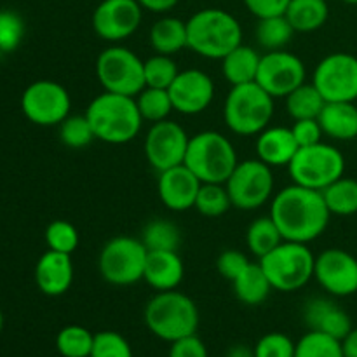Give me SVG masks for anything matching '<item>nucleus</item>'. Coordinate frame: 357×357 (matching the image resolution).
Segmentation results:
<instances>
[{"label":"nucleus","instance_id":"nucleus-25","mask_svg":"<svg viewBox=\"0 0 357 357\" xmlns=\"http://www.w3.org/2000/svg\"><path fill=\"white\" fill-rule=\"evenodd\" d=\"M261 56L250 45H237L222 59L223 77L229 80L230 86L257 82L258 68H260Z\"/></svg>","mask_w":357,"mask_h":357},{"label":"nucleus","instance_id":"nucleus-42","mask_svg":"<svg viewBox=\"0 0 357 357\" xmlns=\"http://www.w3.org/2000/svg\"><path fill=\"white\" fill-rule=\"evenodd\" d=\"M89 357H132V349L117 331H100L94 335Z\"/></svg>","mask_w":357,"mask_h":357},{"label":"nucleus","instance_id":"nucleus-53","mask_svg":"<svg viewBox=\"0 0 357 357\" xmlns=\"http://www.w3.org/2000/svg\"><path fill=\"white\" fill-rule=\"evenodd\" d=\"M2 54H3V52H2V51H0V59H2Z\"/></svg>","mask_w":357,"mask_h":357},{"label":"nucleus","instance_id":"nucleus-43","mask_svg":"<svg viewBox=\"0 0 357 357\" xmlns=\"http://www.w3.org/2000/svg\"><path fill=\"white\" fill-rule=\"evenodd\" d=\"M296 344L284 333H267L257 342L253 357H295Z\"/></svg>","mask_w":357,"mask_h":357},{"label":"nucleus","instance_id":"nucleus-3","mask_svg":"<svg viewBox=\"0 0 357 357\" xmlns=\"http://www.w3.org/2000/svg\"><path fill=\"white\" fill-rule=\"evenodd\" d=\"M188 47L208 59H223L243 44V28L229 10L202 9L187 21Z\"/></svg>","mask_w":357,"mask_h":357},{"label":"nucleus","instance_id":"nucleus-26","mask_svg":"<svg viewBox=\"0 0 357 357\" xmlns=\"http://www.w3.org/2000/svg\"><path fill=\"white\" fill-rule=\"evenodd\" d=\"M150 44L157 54L173 56L188 47L187 21L166 16L157 20L150 30Z\"/></svg>","mask_w":357,"mask_h":357},{"label":"nucleus","instance_id":"nucleus-6","mask_svg":"<svg viewBox=\"0 0 357 357\" xmlns=\"http://www.w3.org/2000/svg\"><path fill=\"white\" fill-rule=\"evenodd\" d=\"M237 162V152L227 136L202 131L188 142L183 164L202 183H225Z\"/></svg>","mask_w":357,"mask_h":357},{"label":"nucleus","instance_id":"nucleus-22","mask_svg":"<svg viewBox=\"0 0 357 357\" xmlns=\"http://www.w3.org/2000/svg\"><path fill=\"white\" fill-rule=\"evenodd\" d=\"M305 321L310 330L344 340L352 330L351 316L328 298H314L305 307Z\"/></svg>","mask_w":357,"mask_h":357},{"label":"nucleus","instance_id":"nucleus-10","mask_svg":"<svg viewBox=\"0 0 357 357\" xmlns=\"http://www.w3.org/2000/svg\"><path fill=\"white\" fill-rule=\"evenodd\" d=\"M149 250L142 239L114 237L103 246L98 260L101 278L114 286H131L143 279Z\"/></svg>","mask_w":357,"mask_h":357},{"label":"nucleus","instance_id":"nucleus-39","mask_svg":"<svg viewBox=\"0 0 357 357\" xmlns=\"http://www.w3.org/2000/svg\"><path fill=\"white\" fill-rule=\"evenodd\" d=\"M180 70L171 56L155 54L145 61V84L146 87L169 89Z\"/></svg>","mask_w":357,"mask_h":357},{"label":"nucleus","instance_id":"nucleus-31","mask_svg":"<svg viewBox=\"0 0 357 357\" xmlns=\"http://www.w3.org/2000/svg\"><path fill=\"white\" fill-rule=\"evenodd\" d=\"M282 241L284 239H282L281 232H279L278 225H275L274 220L271 218V215L257 218L250 227H248L246 244L248 248H250L251 253L257 258H264L265 255L274 251Z\"/></svg>","mask_w":357,"mask_h":357},{"label":"nucleus","instance_id":"nucleus-33","mask_svg":"<svg viewBox=\"0 0 357 357\" xmlns=\"http://www.w3.org/2000/svg\"><path fill=\"white\" fill-rule=\"evenodd\" d=\"M142 243L149 251H178L181 244L180 229L167 220H152L143 229Z\"/></svg>","mask_w":357,"mask_h":357},{"label":"nucleus","instance_id":"nucleus-41","mask_svg":"<svg viewBox=\"0 0 357 357\" xmlns=\"http://www.w3.org/2000/svg\"><path fill=\"white\" fill-rule=\"evenodd\" d=\"M24 37V21L17 13L0 10V51L13 52L20 47Z\"/></svg>","mask_w":357,"mask_h":357},{"label":"nucleus","instance_id":"nucleus-20","mask_svg":"<svg viewBox=\"0 0 357 357\" xmlns=\"http://www.w3.org/2000/svg\"><path fill=\"white\" fill-rule=\"evenodd\" d=\"M37 288L47 296H61L72 288L73 264L70 255L45 251L35 265Z\"/></svg>","mask_w":357,"mask_h":357},{"label":"nucleus","instance_id":"nucleus-23","mask_svg":"<svg viewBox=\"0 0 357 357\" xmlns=\"http://www.w3.org/2000/svg\"><path fill=\"white\" fill-rule=\"evenodd\" d=\"M298 149L291 128H267L257 138L258 159L271 167L289 166Z\"/></svg>","mask_w":357,"mask_h":357},{"label":"nucleus","instance_id":"nucleus-12","mask_svg":"<svg viewBox=\"0 0 357 357\" xmlns=\"http://www.w3.org/2000/svg\"><path fill=\"white\" fill-rule=\"evenodd\" d=\"M72 100L61 84L54 80H37L24 89L21 110L37 126H59L70 115Z\"/></svg>","mask_w":357,"mask_h":357},{"label":"nucleus","instance_id":"nucleus-15","mask_svg":"<svg viewBox=\"0 0 357 357\" xmlns=\"http://www.w3.org/2000/svg\"><path fill=\"white\" fill-rule=\"evenodd\" d=\"M305 65L293 52L267 51L261 56L257 82L272 98H286L291 91L305 82Z\"/></svg>","mask_w":357,"mask_h":357},{"label":"nucleus","instance_id":"nucleus-13","mask_svg":"<svg viewBox=\"0 0 357 357\" xmlns=\"http://www.w3.org/2000/svg\"><path fill=\"white\" fill-rule=\"evenodd\" d=\"M312 84L326 101L357 100V58L349 52H333L314 70Z\"/></svg>","mask_w":357,"mask_h":357},{"label":"nucleus","instance_id":"nucleus-7","mask_svg":"<svg viewBox=\"0 0 357 357\" xmlns=\"http://www.w3.org/2000/svg\"><path fill=\"white\" fill-rule=\"evenodd\" d=\"M272 288L282 293L302 289L314 278L316 257L303 243L282 241L274 251L260 258Z\"/></svg>","mask_w":357,"mask_h":357},{"label":"nucleus","instance_id":"nucleus-35","mask_svg":"<svg viewBox=\"0 0 357 357\" xmlns=\"http://www.w3.org/2000/svg\"><path fill=\"white\" fill-rule=\"evenodd\" d=\"M93 344L94 333L79 324L65 326L56 337V349L63 357H89Z\"/></svg>","mask_w":357,"mask_h":357},{"label":"nucleus","instance_id":"nucleus-51","mask_svg":"<svg viewBox=\"0 0 357 357\" xmlns=\"http://www.w3.org/2000/svg\"><path fill=\"white\" fill-rule=\"evenodd\" d=\"M2 330H3V314L2 310H0V333H2Z\"/></svg>","mask_w":357,"mask_h":357},{"label":"nucleus","instance_id":"nucleus-36","mask_svg":"<svg viewBox=\"0 0 357 357\" xmlns=\"http://www.w3.org/2000/svg\"><path fill=\"white\" fill-rule=\"evenodd\" d=\"M194 208L208 218H218L225 215L232 208V199L225 183H202Z\"/></svg>","mask_w":357,"mask_h":357},{"label":"nucleus","instance_id":"nucleus-9","mask_svg":"<svg viewBox=\"0 0 357 357\" xmlns=\"http://www.w3.org/2000/svg\"><path fill=\"white\" fill-rule=\"evenodd\" d=\"M96 77L108 93L136 98L146 87L145 61L122 45H110L100 52L96 59Z\"/></svg>","mask_w":357,"mask_h":357},{"label":"nucleus","instance_id":"nucleus-28","mask_svg":"<svg viewBox=\"0 0 357 357\" xmlns=\"http://www.w3.org/2000/svg\"><path fill=\"white\" fill-rule=\"evenodd\" d=\"M284 16L300 33H310L323 26L330 16L326 0H289Z\"/></svg>","mask_w":357,"mask_h":357},{"label":"nucleus","instance_id":"nucleus-19","mask_svg":"<svg viewBox=\"0 0 357 357\" xmlns=\"http://www.w3.org/2000/svg\"><path fill=\"white\" fill-rule=\"evenodd\" d=\"M201 185L202 181L185 164H180L159 173L157 192L167 209L180 213L194 208Z\"/></svg>","mask_w":357,"mask_h":357},{"label":"nucleus","instance_id":"nucleus-47","mask_svg":"<svg viewBox=\"0 0 357 357\" xmlns=\"http://www.w3.org/2000/svg\"><path fill=\"white\" fill-rule=\"evenodd\" d=\"M246 9L258 20L282 16L289 6V0H243Z\"/></svg>","mask_w":357,"mask_h":357},{"label":"nucleus","instance_id":"nucleus-2","mask_svg":"<svg viewBox=\"0 0 357 357\" xmlns=\"http://www.w3.org/2000/svg\"><path fill=\"white\" fill-rule=\"evenodd\" d=\"M96 139L110 145H124L132 142L142 131L143 117L135 96L105 91L94 98L86 110Z\"/></svg>","mask_w":357,"mask_h":357},{"label":"nucleus","instance_id":"nucleus-37","mask_svg":"<svg viewBox=\"0 0 357 357\" xmlns=\"http://www.w3.org/2000/svg\"><path fill=\"white\" fill-rule=\"evenodd\" d=\"M295 357H344V351L340 340L310 330L296 342Z\"/></svg>","mask_w":357,"mask_h":357},{"label":"nucleus","instance_id":"nucleus-45","mask_svg":"<svg viewBox=\"0 0 357 357\" xmlns=\"http://www.w3.org/2000/svg\"><path fill=\"white\" fill-rule=\"evenodd\" d=\"M293 136H295L298 146H310L316 143L323 142V129L317 119H302V121H295L291 128Z\"/></svg>","mask_w":357,"mask_h":357},{"label":"nucleus","instance_id":"nucleus-8","mask_svg":"<svg viewBox=\"0 0 357 357\" xmlns=\"http://www.w3.org/2000/svg\"><path fill=\"white\" fill-rule=\"evenodd\" d=\"M288 169L293 183L323 192L344 176L345 157L337 146L319 142L316 145L300 146Z\"/></svg>","mask_w":357,"mask_h":357},{"label":"nucleus","instance_id":"nucleus-11","mask_svg":"<svg viewBox=\"0 0 357 357\" xmlns=\"http://www.w3.org/2000/svg\"><path fill=\"white\" fill-rule=\"evenodd\" d=\"M232 206L243 211L261 208L274 194V174L272 167L260 159L237 162L236 169L225 181Z\"/></svg>","mask_w":357,"mask_h":357},{"label":"nucleus","instance_id":"nucleus-32","mask_svg":"<svg viewBox=\"0 0 357 357\" xmlns=\"http://www.w3.org/2000/svg\"><path fill=\"white\" fill-rule=\"evenodd\" d=\"M255 35H257L258 44L264 49H267V51H281L291 42L293 35H295V28L291 26L288 17L282 14V16L258 20Z\"/></svg>","mask_w":357,"mask_h":357},{"label":"nucleus","instance_id":"nucleus-52","mask_svg":"<svg viewBox=\"0 0 357 357\" xmlns=\"http://www.w3.org/2000/svg\"><path fill=\"white\" fill-rule=\"evenodd\" d=\"M345 3H351V6H357V0H342Z\"/></svg>","mask_w":357,"mask_h":357},{"label":"nucleus","instance_id":"nucleus-4","mask_svg":"<svg viewBox=\"0 0 357 357\" xmlns=\"http://www.w3.org/2000/svg\"><path fill=\"white\" fill-rule=\"evenodd\" d=\"M143 317L150 333L169 344L194 335L199 328L197 305L176 289L157 291L146 303Z\"/></svg>","mask_w":357,"mask_h":357},{"label":"nucleus","instance_id":"nucleus-27","mask_svg":"<svg viewBox=\"0 0 357 357\" xmlns=\"http://www.w3.org/2000/svg\"><path fill=\"white\" fill-rule=\"evenodd\" d=\"M234 293H236L237 300L243 302L244 305H260L265 300L268 298L272 288L271 281H268L267 274L261 268L260 261L258 264H253L250 261L246 268L237 275L232 281Z\"/></svg>","mask_w":357,"mask_h":357},{"label":"nucleus","instance_id":"nucleus-29","mask_svg":"<svg viewBox=\"0 0 357 357\" xmlns=\"http://www.w3.org/2000/svg\"><path fill=\"white\" fill-rule=\"evenodd\" d=\"M286 100V110H288L289 117L293 121H302V119H317L323 112L326 100L323 94L319 93L312 82H303L302 86L296 87L295 91L284 98Z\"/></svg>","mask_w":357,"mask_h":357},{"label":"nucleus","instance_id":"nucleus-49","mask_svg":"<svg viewBox=\"0 0 357 357\" xmlns=\"http://www.w3.org/2000/svg\"><path fill=\"white\" fill-rule=\"evenodd\" d=\"M344 357H357V328H352L347 337L342 340Z\"/></svg>","mask_w":357,"mask_h":357},{"label":"nucleus","instance_id":"nucleus-38","mask_svg":"<svg viewBox=\"0 0 357 357\" xmlns=\"http://www.w3.org/2000/svg\"><path fill=\"white\" fill-rule=\"evenodd\" d=\"M59 139L68 149H84L93 139H96V136H94V131L91 128V122L87 121L86 114L68 115L59 124Z\"/></svg>","mask_w":357,"mask_h":357},{"label":"nucleus","instance_id":"nucleus-24","mask_svg":"<svg viewBox=\"0 0 357 357\" xmlns=\"http://www.w3.org/2000/svg\"><path fill=\"white\" fill-rule=\"evenodd\" d=\"M317 121L330 138L338 142L357 138V107L352 101H326Z\"/></svg>","mask_w":357,"mask_h":357},{"label":"nucleus","instance_id":"nucleus-17","mask_svg":"<svg viewBox=\"0 0 357 357\" xmlns=\"http://www.w3.org/2000/svg\"><path fill=\"white\" fill-rule=\"evenodd\" d=\"M314 278L333 296L357 293V258L340 248H331L316 257Z\"/></svg>","mask_w":357,"mask_h":357},{"label":"nucleus","instance_id":"nucleus-18","mask_svg":"<svg viewBox=\"0 0 357 357\" xmlns=\"http://www.w3.org/2000/svg\"><path fill=\"white\" fill-rule=\"evenodd\" d=\"M167 91L174 110L183 115H197L213 103L215 82L202 70H183Z\"/></svg>","mask_w":357,"mask_h":357},{"label":"nucleus","instance_id":"nucleus-30","mask_svg":"<svg viewBox=\"0 0 357 357\" xmlns=\"http://www.w3.org/2000/svg\"><path fill=\"white\" fill-rule=\"evenodd\" d=\"M324 202L331 215L351 216L357 213V180L342 176L323 190Z\"/></svg>","mask_w":357,"mask_h":357},{"label":"nucleus","instance_id":"nucleus-44","mask_svg":"<svg viewBox=\"0 0 357 357\" xmlns=\"http://www.w3.org/2000/svg\"><path fill=\"white\" fill-rule=\"evenodd\" d=\"M250 265V260L244 253L237 250H227L216 260V268H218L220 274L227 279V281L232 282L244 268Z\"/></svg>","mask_w":357,"mask_h":357},{"label":"nucleus","instance_id":"nucleus-46","mask_svg":"<svg viewBox=\"0 0 357 357\" xmlns=\"http://www.w3.org/2000/svg\"><path fill=\"white\" fill-rule=\"evenodd\" d=\"M169 357H209V354L204 342L194 333L173 342L169 349Z\"/></svg>","mask_w":357,"mask_h":357},{"label":"nucleus","instance_id":"nucleus-34","mask_svg":"<svg viewBox=\"0 0 357 357\" xmlns=\"http://www.w3.org/2000/svg\"><path fill=\"white\" fill-rule=\"evenodd\" d=\"M136 103H138V110L143 121H149L152 124L166 121L171 112L174 110L169 91L159 89V87H145L136 96Z\"/></svg>","mask_w":357,"mask_h":357},{"label":"nucleus","instance_id":"nucleus-16","mask_svg":"<svg viewBox=\"0 0 357 357\" xmlns=\"http://www.w3.org/2000/svg\"><path fill=\"white\" fill-rule=\"evenodd\" d=\"M143 20L138 0H103L93 13V28L107 42H121L131 37Z\"/></svg>","mask_w":357,"mask_h":357},{"label":"nucleus","instance_id":"nucleus-40","mask_svg":"<svg viewBox=\"0 0 357 357\" xmlns=\"http://www.w3.org/2000/svg\"><path fill=\"white\" fill-rule=\"evenodd\" d=\"M45 243L49 250L72 255L79 248L80 237L72 223L66 220H54L45 229Z\"/></svg>","mask_w":357,"mask_h":357},{"label":"nucleus","instance_id":"nucleus-14","mask_svg":"<svg viewBox=\"0 0 357 357\" xmlns=\"http://www.w3.org/2000/svg\"><path fill=\"white\" fill-rule=\"evenodd\" d=\"M188 142L190 138L187 131L178 122L169 119L155 122L146 132L145 145H143L146 160L159 173L180 166L185 162Z\"/></svg>","mask_w":357,"mask_h":357},{"label":"nucleus","instance_id":"nucleus-50","mask_svg":"<svg viewBox=\"0 0 357 357\" xmlns=\"http://www.w3.org/2000/svg\"><path fill=\"white\" fill-rule=\"evenodd\" d=\"M229 357H253L250 354V351L244 347H234L232 351H230Z\"/></svg>","mask_w":357,"mask_h":357},{"label":"nucleus","instance_id":"nucleus-5","mask_svg":"<svg viewBox=\"0 0 357 357\" xmlns=\"http://www.w3.org/2000/svg\"><path fill=\"white\" fill-rule=\"evenodd\" d=\"M274 115V98L258 82L232 86L227 94L223 119L227 128L239 136H258L268 128Z\"/></svg>","mask_w":357,"mask_h":357},{"label":"nucleus","instance_id":"nucleus-1","mask_svg":"<svg viewBox=\"0 0 357 357\" xmlns=\"http://www.w3.org/2000/svg\"><path fill=\"white\" fill-rule=\"evenodd\" d=\"M330 216L323 192L302 185L293 183L284 187L272 199L271 218L284 241L312 243L324 234Z\"/></svg>","mask_w":357,"mask_h":357},{"label":"nucleus","instance_id":"nucleus-48","mask_svg":"<svg viewBox=\"0 0 357 357\" xmlns=\"http://www.w3.org/2000/svg\"><path fill=\"white\" fill-rule=\"evenodd\" d=\"M139 6L152 13H167L178 3V0H138Z\"/></svg>","mask_w":357,"mask_h":357},{"label":"nucleus","instance_id":"nucleus-21","mask_svg":"<svg viewBox=\"0 0 357 357\" xmlns=\"http://www.w3.org/2000/svg\"><path fill=\"white\" fill-rule=\"evenodd\" d=\"M183 260L178 251H149L143 281L155 291L176 289L183 281Z\"/></svg>","mask_w":357,"mask_h":357}]
</instances>
